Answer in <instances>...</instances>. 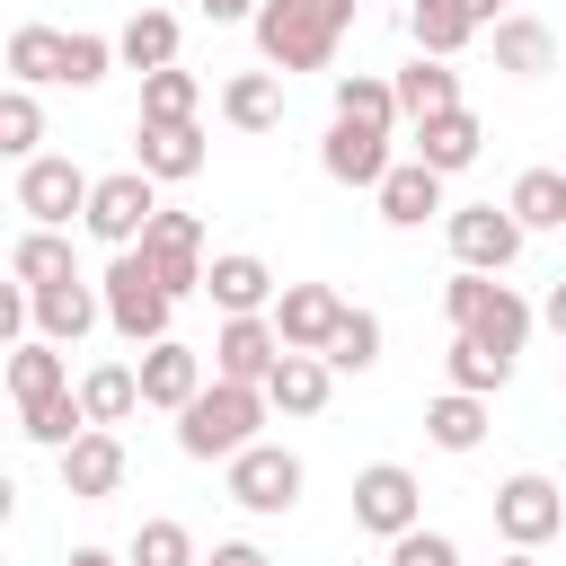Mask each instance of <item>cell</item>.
<instances>
[{
    "instance_id": "cell-1",
    "label": "cell",
    "mask_w": 566,
    "mask_h": 566,
    "mask_svg": "<svg viewBox=\"0 0 566 566\" xmlns=\"http://www.w3.org/2000/svg\"><path fill=\"white\" fill-rule=\"evenodd\" d=\"M265 416H274V398H265L256 380H221V371H212L203 398L177 416V451H186V460H239L248 442H265V433H256Z\"/></svg>"
},
{
    "instance_id": "cell-2",
    "label": "cell",
    "mask_w": 566,
    "mask_h": 566,
    "mask_svg": "<svg viewBox=\"0 0 566 566\" xmlns=\"http://www.w3.org/2000/svg\"><path fill=\"white\" fill-rule=\"evenodd\" d=\"M354 27V0H265L256 9V53L274 71H327Z\"/></svg>"
},
{
    "instance_id": "cell-3",
    "label": "cell",
    "mask_w": 566,
    "mask_h": 566,
    "mask_svg": "<svg viewBox=\"0 0 566 566\" xmlns=\"http://www.w3.org/2000/svg\"><path fill=\"white\" fill-rule=\"evenodd\" d=\"M442 318H451V336H478V345H495V354H522L539 310H531L513 283H495V274L460 265V274L442 283Z\"/></svg>"
},
{
    "instance_id": "cell-4",
    "label": "cell",
    "mask_w": 566,
    "mask_h": 566,
    "mask_svg": "<svg viewBox=\"0 0 566 566\" xmlns=\"http://www.w3.org/2000/svg\"><path fill=\"white\" fill-rule=\"evenodd\" d=\"M97 292H106V327H115L124 345H159L168 318H177V292L159 283V265H150L142 248H115L106 274H97Z\"/></svg>"
},
{
    "instance_id": "cell-5",
    "label": "cell",
    "mask_w": 566,
    "mask_h": 566,
    "mask_svg": "<svg viewBox=\"0 0 566 566\" xmlns=\"http://www.w3.org/2000/svg\"><path fill=\"white\" fill-rule=\"evenodd\" d=\"M88 195H97V177H88L80 159H53V150L18 159V212H27V221L71 230V221H88Z\"/></svg>"
},
{
    "instance_id": "cell-6",
    "label": "cell",
    "mask_w": 566,
    "mask_h": 566,
    "mask_svg": "<svg viewBox=\"0 0 566 566\" xmlns=\"http://www.w3.org/2000/svg\"><path fill=\"white\" fill-rule=\"evenodd\" d=\"M416 522H424V486H416L407 460H371V469H354V531L398 539V531H416Z\"/></svg>"
},
{
    "instance_id": "cell-7",
    "label": "cell",
    "mask_w": 566,
    "mask_h": 566,
    "mask_svg": "<svg viewBox=\"0 0 566 566\" xmlns=\"http://www.w3.org/2000/svg\"><path fill=\"white\" fill-rule=\"evenodd\" d=\"M150 221H159V177H150V168H115V177H97V195H88V239H106V248H142Z\"/></svg>"
},
{
    "instance_id": "cell-8",
    "label": "cell",
    "mask_w": 566,
    "mask_h": 566,
    "mask_svg": "<svg viewBox=\"0 0 566 566\" xmlns=\"http://www.w3.org/2000/svg\"><path fill=\"white\" fill-rule=\"evenodd\" d=\"M557 531H566V495H557V478L522 469V478L495 486V539H504V548H548Z\"/></svg>"
},
{
    "instance_id": "cell-9",
    "label": "cell",
    "mask_w": 566,
    "mask_h": 566,
    "mask_svg": "<svg viewBox=\"0 0 566 566\" xmlns=\"http://www.w3.org/2000/svg\"><path fill=\"white\" fill-rule=\"evenodd\" d=\"M221 469H230V504L239 513H292L301 504V451H283V442H248Z\"/></svg>"
},
{
    "instance_id": "cell-10",
    "label": "cell",
    "mask_w": 566,
    "mask_h": 566,
    "mask_svg": "<svg viewBox=\"0 0 566 566\" xmlns=\"http://www.w3.org/2000/svg\"><path fill=\"white\" fill-rule=\"evenodd\" d=\"M442 230H451V256L478 265V274H504L522 256V239H531L513 221V203H460V212H442Z\"/></svg>"
},
{
    "instance_id": "cell-11",
    "label": "cell",
    "mask_w": 566,
    "mask_h": 566,
    "mask_svg": "<svg viewBox=\"0 0 566 566\" xmlns=\"http://www.w3.org/2000/svg\"><path fill=\"white\" fill-rule=\"evenodd\" d=\"M318 168L336 177V186H380L398 159H389V124H354V115H336L327 124V142H318Z\"/></svg>"
},
{
    "instance_id": "cell-12",
    "label": "cell",
    "mask_w": 566,
    "mask_h": 566,
    "mask_svg": "<svg viewBox=\"0 0 566 566\" xmlns=\"http://www.w3.org/2000/svg\"><path fill=\"white\" fill-rule=\"evenodd\" d=\"M97 318H106V292H97V283H80V274H62V283H35V292H27V327H35V336H53V345H80Z\"/></svg>"
},
{
    "instance_id": "cell-13",
    "label": "cell",
    "mask_w": 566,
    "mask_h": 566,
    "mask_svg": "<svg viewBox=\"0 0 566 566\" xmlns=\"http://www.w3.org/2000/svg\"><path fill=\"white\" fill-rule=\"evenodd\" d=\"M345 310H354V301H336L327 283H283V292H274V327H283L292 354H327L336 327H345Z\"/></svg>"
},
{
    "instance_id": "cell-14",
    "label": "cell",
    "mask_w": 566,
    "mask_h": 566,
    "mask_svg": "<svg viewBox=\"0 0 566 566\" xmlns=\"http://www.w3.org/2000/svg\"><path fill=\"white\" fill-rule=\"evenodd\" d=\"M124 469H133V460H124V433H115V424H88V433L62 451V495H71V504H106V495L124 486Z\"/></svg>"
},
{
    "instance_id": "cell-15",
    "label": "cell",
    "mask_w": 566,
    "mask_h": 566,
    "mask_svg": "<svg viewBox=\"0 0 566 566\" xmlns=\"http://www.w3.org/2000/svg\"><path fill=\"white\" fill-rule=\"evenodd\" d=\"M142 256L159 265V283L186 301V292H203V221L195 212H159L150 230H142Z\"/></svg>"
},
{
    "instance_id": "cell-16",
    "label": "cell",
    "mask_w": 566,
    "mask_h": 566,
    "mask_svg": "<svg viewBox=\"0 0 566 566\" xmlns=\"http://www.w3.org/2000/svg\"><path fill=\"white\" fill-rule=\"evenodd\" d=\"M274 363H283V327H274V310H256V318H221V336H212V371H221V380H256V389H265Z\"/></svg>"
},
{
    "instance_id": "cell-17",
    "label": "cell",
    "mask_w": 566,
    "mask_h": 566,
    "mask_svg": "<svg viewBox=\"0 0 566 566\" xmlns=\"http://www.w3.org/2000/svg\"><path fill=\"white\" fill-rule=\"evenodd\" d=\"M142 407H168V416H186L195 398H203V354L195 345H177V336H159V345H142Z\"/></svg>"
},
{
    "instance_id": "cell-18",
    "label": "cell",
    "mask_w": 566,
    "mask_h": 566,
    "mask_svg": "<svg viewBox=\"0 0 566 566\" xmlns=\"http://www.w3.org/2000/svg\"><path fill=\"white\" fill-rule=\"evenodd\" d=\"M203 292H212V310L221 318H256V310H274V265L265 256H248V248H230V256H212L203 265Z\"/></svg>"
},
{
    "instance_id": "cell-19",
    "label": "cell",
    "mask_w": 566,
    "mask_h": 566,
    "mask_svg": "<svg viewBox=\"0 0 566 566\" xmlns=\"http://www.w3.org/2000/svg\"><path fill=\"white\" fill-rule=\"evenodd\" d=\"M371 195H380V221H389V230H424V221L442 212V168H424V159H398V168H389Z\"/></svg>"
},
{
    "instance_id": "cell-20",
    "label": "cell",
    "mask_w": 566,
    "mask_h": 566,
    "mask_svg": "<svg viewBox=\"0 0 566 566\" xmlns=\"http://www.w3.org/2000/svg\"><path fill=\"white\" fill-rule=\"evenodd\" d=\"M327 389H336V363H327V354H292V345H283V363L265 371L274 416H318V407H327Z\"/></svg>"
},
{
    "instance_id": "cell-21",
    "label": "cell",
    "mask_w": 566,
    "mask_h": 566,
    "mask_svg": "<svg viewBox=\"0 0 566 566\" xmlns=\"http://www.w3.org/2000/svg\"><path fill=\"white\" fill-rule=\"evenodd\" d=\"M478 150H486V124H478L469 106H451V115H433V124H416V159H424V168H442V177H460V168H478Z\"/></svg>"
},
{
    "instance_id": "cell-22",
    "label": "cell",
    "mask_w": 566,
    "mask_h": 566,
    "mask_svg": "<svg viewBox=\"0 0 566 566\" xmlns=\"http://www.w3.org/2000/svg\"><path fill=\"white\" fill-rule=\"evenodd\" d=\"M133 168H150L159 186H177V177L203 168V133L195 124H133Z\"/></svg>"
},
{
    "instance_id": "cell-23",
    "label": "cell",
    "mask_w": 566,
    "mask_h": 566,
    "mask_svg": "<svg viewBox=\"0 0 566 566\" xmlns=\"http://www.w3.org/2000/svg\"><path fill=\"white\" fill-rule=\"evenodd\" d=\"M62 389H71L62 345H53V336H18V345H9V398H18V407H44V398H62Z\"/></svg>"
},
{
    "instance_id": "cell-24",
    "label": "cell",
    "mask_w": 566,
    "mask_h": 566,
    "mask_svg": "<svg viewBox=\"0 0 566 566\" xmlns=\"http://www.w3.org/2000/svg\"><path fill=\"white\" fill-rule=\"evenodd\" d=\"M451 106H460V71L433 62V53H416V62L398 71V115H407V133L433 124V115H451Z\"/></svg>"
},
{
    "instance_id": "cell-25",
    "label": "cell",
    "mask_w": 566,
    "mask_h": 566,
    "mask_svg": "<svg viewBox=\"0 0 566 566\" xmlns=\"http://www.w3.org/2000/svg\"><path fill=\"white\" fill-rule=\"evenodd\" d=\"M221 124H230V133H274V124H283V80H274V71H239V80L221 88Z\"/></svg>"
},
{
    "instance_id": "cell-26",
    "label": "cell",
    "mask_w": 566,
    "mask_h": 566,
    "mask_svg": "<svg viewBox=\"0 0 566 566\" xmlns=\"http://www.w3.org/2000/svg\"><path fill=\"white\" fill-rule=\"evenodd\" d=\"M495 71H513V80L557 71V35H548L539 18H495Z\"/></svg>"
},
{
    "instance_id": "cell-27",
    "label": "cell",
    "mask_w": 566,
    "mask_h": 566,
    "mask_svg": "<svg viewBox=\"0 0 566 566\" xmlns=\"http://www.w3.org/2000/svg\"><path fill=\"white\" fill-rule=\"evenodd\" d=\"M80 407H88V424H124L142 407V371L133 363H88L80 371Z\"/></svg>"
},
{
    "instance_id": "cell-28",
    "label": "cell",
    "mask_w": 566,
    "mask_h": 566,
    "mask_svg": "<svg viewBox=\"0 0 566 566\" xmlns=\"http://www.w3.org/2000/svg\"><path fill=\"white\" fill-rule=\"evenodd\" d=\"M424 433H433V451H478L486 442V398L478 389H442L424 407Z\"/></svg>"
},
{
    "instance_id": "cell-29",
    "label": "cell",
    "mask_w": 566,
    "mask_h": 566,
    "mask_svg": "<svg viewBox=\"0 0 566 566\" xmlns=\"http://www.w3.org/2000/svg\"><path fill=\"white\" fill-rule=\"evenodd\" d=\"M407 35H416V53H433V62H451L469 35H478V18L460 9V0H407Z\"/></svg>"
},
{
    "instance_id": "cell-30",
    "label": "cell",
    "mask_w": 566,
    "mask_h": 566,
    "mask_svg": "<svg viewBox=\"0 0 566 566\" xmlns=\"http://www.w3.org/2000/svg\"><path fill=\"white\" fill-rule=\"evenodd\" d=\"M115 53H124V71H168L177 62V18L168 9H133L124 35H115Z\"/></svg>"
},
{
    "instance_id": "cell-31",
    "label": "cell",
    "mask_w": 566,
    "mask_h": 566,
    "mask_svg": "<svg viewBox=\"0 0 566 566\" xmlns=\"http://www.w3.org/2000/svg\"><path fill=\"white\" fill-rule=\"evenodd\" d=\"M9 274L35 292V283H62V274H80V265H71V239H62V230L27 221V230H18V248H9Z\"/></svg>"
},
{
    "instance_id": "cell-32",
    "label": "cell",
    "mask_w": 566,
    "mask_h": 566,
    "mask_svg": "<svg viewBox=\"0 0 566 566\" xmlns=\"http://www.w3.org/2000/svg\"><path fill=\"white\" fill-rule=\"evenodd\" d=\"M504 203H513L522 230H566V168H522Z\"/></svg>"
},
{
    "instance_id": "cell-33",
    "label": "cell",
    "mask_w": 566,
    "mask_h": 566,
    "mask_svg": "<svg viewBox=\"0 0 566 566\" xmlns=\"http://www.w3.org/2000/svg\"><path fill=\"white\" fill-rule=\"evenodd\" d=\"M195 106H203V80L195 71H142V124H195Z\"/></svg>"
},
{
    "instance_id": "cell-34",
    "label": "cell",
    "mask_w": 566,
    "mask_h": 566,
    "mask_svg": "<svg viewBox=\"0 0 566 566\" xmlns=\"http://www.w3.org/2000/svg\"><path fill=\"white\" fill-rule=\"evenodd\" d=\"M336 115H354V124H407L398 115V80H380V71H336Z\"/></svg>"
},
{
    "instance_id": "cell-35",
    "label": "cell",
    "mask_w": 566,
    "mask_h": 566,
    "mask_svg": "<svg viewBox=\"0 0 566 566\" xmlns=\"http://www.w3.org/2000/svg\"><path fill=\"white\" fill-rule=\"evenodd\" d=\"M18 433H27L35 451H71V442L88 433V407H80V389H62V398H44V407H18Z\"/></svg>"
},
{
    "instance_id": "cell-36",
    "label": "cell",
    "mask_w": 566,
    "mask_h": 566,
    "mask_svg": "<svg viewBox=\"0 0 566 566\" xmlns=\"http://www.w3.org/2000/svg\"><path fill=\"white\" fill-rule=\"evenodd\" d=\"M442 371H451V389H478V398H495V389L513 380V354H495V345H478V336H451Z\"/></svg>"
},
{
    "instance_id": "cell-37",
    "label": "cell",
    "mask_w": 566,
    "mask_h": 566,
    "mask_svg": "<svg viewBox=\"0 0 566 566\" xmlns=\"http://www.w3.org/2000/svg\"><path fill=\"white\" fill-rule=\"evenodd\" d=\"M9 80H18V88L62 80V27H18V35H9Z\"/></svg>"
},
{
    "instance_id": "cell-38",
    "label": "cell",
    "mask_w": 566,
    "mask_h": 566,
    "mask_svg": "<svg viewBox=\"0 0 566 566\" xmlns=\"http://www.w3.org/2000/svg\"><path fill=\"white\" fill-rule=\"evenodd\" d=\"M115 62H124V53H115V35H88V27H71V35H62V88H97Z\"/></svg>"
},
{
    "instance_id": "cell-39",
    "label": "cell",
    "mask_w": 566,
    "mask_h": 566,
    "mask_svg": "<svg viewBox=\"0 0 566 566\" xmlns=\"http://www.w3.org/2000/svg\"><path fill=\"white\" fill-rule=\"evenodd\" d=\"M124 557H133V566H203V557H195V531H186V522H168V513H159V522H142Z\"/></svg>"
},
{
    "instance_id": "cell-40",
    "label": "cell",
    "mask_w": 566,
    "mask_h": 566,
    "mask_svg": "<svg viewBox=\"0 0 566 566\" xmlns=\"http://www.w3.org/2000/svg\"><path fill=\"white\" fill-rule=\"evenodd\" d=\"M35 142H44V106H35V88L9 80V97H0V150L9 159H35Z\"/></svg>"
},
{
    "instance_id": "cell-41",
    "label": "cell",
    "mask_w": 566,
    "mask_h": 566,
    "mask_svg": "<svg viewBox=\"0 0 566 566\" xmlns=\"http://www.w3.org/2000/svg\"><path fill=\"white\" fill-rule=\"evenodd\" d=\"M327 363H336V371H371V363H380V318H371V310H345Z\"/></svg>"
},
{
    "instance_id": "cell-42",
    "label": "cell",
    "mask_w": 566,
    "mask_h": 566,
    "mask_svg": "<svg viewBox=\"0 0 566 566\" xmlns=\"http://www.w3.org/2000/svg\"><path fill=\"white\" fill-rule=\"evenodd\" d=\"M389 566H460V548H451V531H424L416 522V531L389 539Z\"/></svg>"
},
{
    "instance_id": "cell-43",
    "label": "cell",
    "mask_w": 566,
    "mask_h": 566,
    "mask_svg": "<svg viewBox=\"0 0 566 566\" xmlns=\"http://www.w3.org/2000/svg\"><path fill=\"white\" fill-rule=\"evenodd\" d=\"M203 566H274V557H265L256 539H212V557H203Z\"/></svg>"
},
{
    "instance_id": "cell-44",
    "label": "cell",
    "mask_w": 566,
    "mask_h": 566,
    "mask_svg": "<svg viewBox=\"0 0 566 566\" xmlns=\"http://www.w3.org/2000/svg\"><path fill=\"white\" fill-rule=\"evenodd\" d=\"M256 9H265V0H203L212 27H256Z\"/></svg>"
},
{
    "instance_id": "cell-45",
    "label": "cell",
    "mask_w": 566,
    "mask_h": 566,
    "mask_svg": "<svg viewBox=\"0 0 566 566\" xmlns=\"http://www.w3.org/2000/svg\"><path fill=\"white\" fill-rule=\"evenodd\" d=\"M539 318H548V327L566 336V283H548V301H539Z\"/></svg>"
},
{
    "instance_id": "cell-46",
    "label": "cell",
    "mask_w": 566,
    "mask_h": 566,
    "mask_svg": "<svg viewBox=\"0 0 566 566\" xmlns=\"http://www.w3.org/2000/svg\"><path fill=\"white\" fill-rule=\"evenodd\" d=\"M460 9H469V18H478V27H495V18H513V9H504V0H460Z\"/></svg>"
},
{
    "instance_id": "cell-47",
    "label": "cell",
    "mask_w": 566,
    "mask_h": 566,
    "mask_svg": "<svg viewBox=\"0 0 566 566\" xmlns=\"http://www.w3.org/2000/svg\"><path fill=\"white\" fill-rule=\"evenodd\" d=\"M62 566H133V557H106V548H71Z\"/></svg>"
},
{
    "instance_id": "cell-48",
    "label": "cell",
    "mask_w": 566,
    "mask_h": 566,
    "mask_svg": "<svg viewBox=\"0 0 566 566\" xmlns=\"http://www.w3.org/2000/svg\"><path fill=\"white\" fill-rule=\"evenodd\" d=\"M504 566H539V548H504Z\"/></svg>"
}]
</instances>
